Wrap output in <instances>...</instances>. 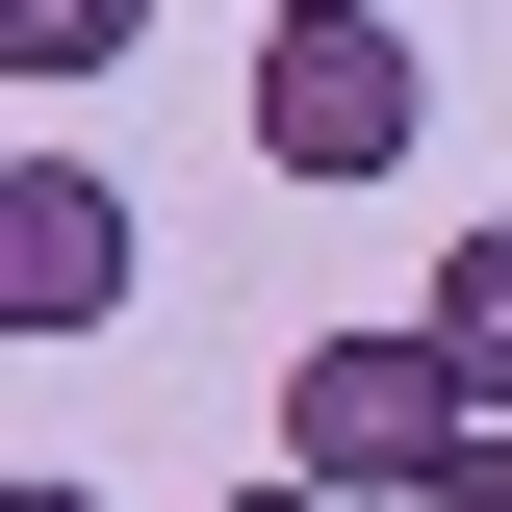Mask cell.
Segmentation results:
<instances>
[{
	"label": "cell",
	"instance_id": "cell-1",
	"mask_svg": "<svg viewBox=\"0 0 512 512\" xmlns=\"http://www.w3.org/2000/svg\"><path fill=\"white\" fill-rule=\"evenodd\" d=\"M410 128H436V77H410V26H384V0H256V154H282L308 205L410 180Z\"/></svg>",
	"mask_w": 512,
	"mask_h": 512
},
{
	"label": "cell",
	"instance_id": "cell-2",
	"mask_svg": "<svg viewBox=\"0 0 512 512\" xmlns=\"http://www.w3.org/2000/svg\"><path fill=\"white\" fill-rule=\"evenodd\" d=\"M461 436H487V384H461L436 308H410V333H308V359H282V461H308V487H359V512H410Z\"/></svg>",
	"mask_w": 512,
	"mask_h": 512
},
{
	"label": "cell",
	"instance_id": "cell-3",
	"mask_svg": "<svg viewBox=\"0 0 512 512\" xmlns=\"http://www.w3.org/2000/svg\"><path fill=\"white\" fill-rule=\"evenodd\" d=\"M128 308V180L103 154H26L0 180V333H103Z\"/></svg>",
	"mask_w": 512,
	"mask_h": 512
},
{
	"label": "cell",
	"instance_id": "cell-4",
	"mask_svg": "<svg viewBox=\"0 0 512 512\" xmlns=\"http://www.w3.org/2000/svg\"><path fill=\"white\" fill-rule=\"evenodd\" d=\"M436 333H461V384L512 410V205H461V231H436Z\"/></svg>",
	"mask_w": 512,
	"mask_h": 512
},
{
	"label": "cell",
	"instance_id": "cell-5",
	"mask_svg": "<svg viewBox=\"0 0 512 512\" xmlns=\"http://www.w3.org/2000/svg\"><path fill=\"white\" fill-rule=\"evenodd\" d=\"M128 26H154V0H0V52L52 77V103H77V77H128Z\"/></svg>",
	"mask_w": 512,
	"mask_h": 512
},
{
	"label": "cell",
	"instance_id": "cell-6",
	"mask_svg": "<svg viewBox=\"0 0 512 512\" xmlns=\"http://www.w3.org/2000/svg\"><path fill=\"white\" fill-rule=\"evenodd\" d=\"M410 512H512V410H487V436H461V461H436Z\"/></svg>",
	"mask_w": 512,
	"mask_h": 512
},
{
	"label": "cell",
	"instance_id": "cell-7",
	"mask_svg": "<svg viewBox=\"0 0 512 512\" xmlns=\"http://www.w3.org/2000/svg\"><path fill=\"white\" fill-rule=\"evenodd\" d=\"M231 512H359V487H308V461H282V487H231Z\"/></svg>",
	"mask_w": 512,
	"mask_h": 512
},
{
	"label": "cell",
	"instance_id": "cell-8",
	"mask_svg": "<svg viewBox=\"0 0 512 512\" xmlns=\"http://www.w3.org/2000/svg\"><path fill=\"white\" fill-rule=\"evenodd\" d=\"M0 512H103V487H0Z\"/></svg>",
	"mask_w": 512,
	"mask_h": 512
}]
</instances>
